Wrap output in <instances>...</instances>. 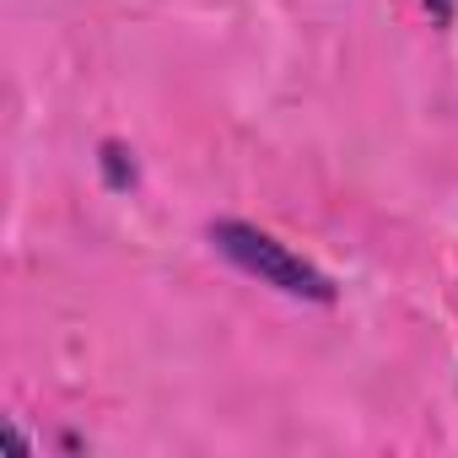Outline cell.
Masks as SVG:
<instances>
[{"label": "cell", "instance_id": "6da1fadb", "mask_svg": "<svg viewBox=\"0 0 458 458\" xmlns=\"http://www.w3.org/2000/svg\"><path fill=\"white\" fill-rule=\"evenodd\" d=\"M210 243H216L226 259H233L238 270L259 276L265 286H276V292H286V297L335 302V281H329L318 265H308V259L292 254L281 238L259 233V226H249V221H216V226H210Z\"/></svg>", "mask_w": 458, "mask_h": 458}, {"label": "cell", "instance_id": "7a4b0ae2", "mask_svg": "<svg viewBox=\"0 0 458 458\" xmlns=\"http://www.w3.org/2000/svg\"><path fill=\"white\" fill-rule=\"evenodd\" d=\"M103 173H108L114 189H130V183H135V162H130V151L108 140V146H103Z\"/></svg>", "mask_w": 458, "mask_h": 458}, {"label": "cell", "instance_id": "3957f363", "mask_svg": "<svg viewBox=\"0 0 458 458\" xmlns=\"http://www.w3.org/2000/svg\"><path fill=\"white\" fill-rule=\"evenodd\" d=\"M420 6H426L437 22H453V0H420Z\"/></svg>", "mask_w": 458, "mask_h": 458}]
</instances>
